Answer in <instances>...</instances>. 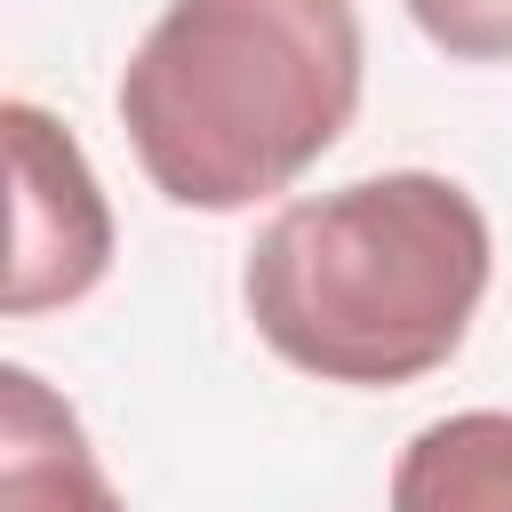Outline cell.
Wrapping results in <instances>:
<instances>
[{
	"mask_svg": "<svg viewBox=\"0 0 512 512\" xmlns=\"http://www.w3.org/2000/svg\"><path fill=\"white\" fill-rule=\"evenodd\" d=\"M488 216L456 176L392 168L288 200L240 272L256 336L320 376L392 392L448 368L488 296Z\"/></svg>",
	"mask_w": 512,
	"mask_h": 512,
	"instance_id": "6da1fadb",
	"label": "cell"
},
{
	"mask_svg": "<svg viewBox=\"0 0 512 512\" xmlns=\"http://www.w3.org/2000/svg\"><path fill=\"white\" fill-rule=\"evenodd\" d=\"M360 72L352 0H168L120 72V128L160 200L232 216L352 128Z\"/></svg>",
	"mask_w": 512,
	"mask_h": 512,
	"instance_id": "7a4b0ae2",
	"label": "cell"
},
{
	"mask_svg": "<svg viewBox=\"0 0 512 512\" xmlns=\"http://www.w3.org/2000/svg\"><path fill=\"white\" fill-rule=\"evenodd\" d=\"M8 128V176H16V240H8V320H32V312H56V304H80L104 264H112V208L96 192V168L88 152L40 112V104H8L0 112Z\"/></svg>",
	"mask_w": 512,
	"mask_h": 512,
	"instance_id": "3957f363",
	"label": "cell"
},
{
	"mask_svg": "<svg viewBox=\"0 0 512 512\" xmlns=\"http://www.w3.org/2000/svg\"><path fill=\"white\" fill-rule=\"evenodd\" d=\"M0 512H128L80 416L32 368H0Z\"/></svg>",
	"mask_w": 512,
	"mask_h": 512,
	"instance_id": "277c9868",
	"label": "cell"
},
{
	"mask_svg": "<svg viewBox=\"0 0 512 512\" xmlns=\"http://www.w3.org/2000/svg\"><path fill=\"white\" fill-rule=\"evenodd\" d=\"M392 512H512V408L424 424L392 464Z\"/></svg>",
	"mask_w": 512,
	"mask_h": 512,
	"instance_id": "5b68a950",
	"label": "cell"
},
{
	"mask_svg": "<svg viewBox=\"0 0 512 512\" xmlns=\"http://www.w3.org/2000/svg\"><path fill=\"white\" fill-rule=\"evenodd\" d=\"M416 32L456 64H512V0H400Z\"/></svg>",
	"mask_w": 512,
	"mask_h": 512,
	"instance_id": "8992f818",
	"label": "cell"
}]
</instances>
